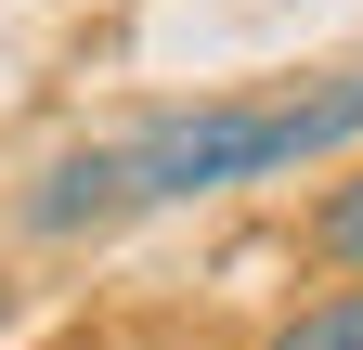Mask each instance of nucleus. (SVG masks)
<instances>
[{"label":"nucleus","mask_w":363,"mask_h":350,"mask_svg":"<svg viewBox=\"0 0 363 350\" xmlns=\"http://www.w3.org/2000/svg\"><path fill=\"white\" fill-rule=\"evenodd\" d=\"M350 130H363V78H325L311 104H195V117L130 130V195H143V208L234 195V182H272V169L337 156Z\"/></svg>","instance_id":"nucleus-1"},{"label":"nucleus","mask_w":363,"mask_h":350,"mask_svg":"<svg viewBox=\"0 0 363 350\" xmlns=\"http://www.w3.org/2000/svg\"><path fill=\"white\" fill-rule=\"evenodd\" d=\"M130 208H143V195H130V143H78V156H52V169H39V195H26V234H104V221H130Z\"/></svg>","instance_id":"nucleus-2"},{"label":"nucleus","mask_w":363,"mask_h":350,"mask_svg":"<svg viewBox=\"0 0 363 350\" xmlns=\"http://www.w3.org/2000/svg\"><path fill=\"white\" fill-rule=\"evenodd\" d=\"M272 350H363V286H337V298H311L298 324H272Z\"/></svg>","instance_id":"nucleus-3"},{"label":"nucleus","mask_w":363,"mask_h":350,"mask_svg":"<svg viewBox=\"0 0 363 350\" xmlns=\"http://www.w3.org/2000/svg\"><path fill=\"white\" fill-rule=\"evenodd\" d=\"M311 247H325L337 273H363V169H350V182H337L325 208H311Z\"/></svg>","instance_id":"nucleus-4"}]
</instances>
